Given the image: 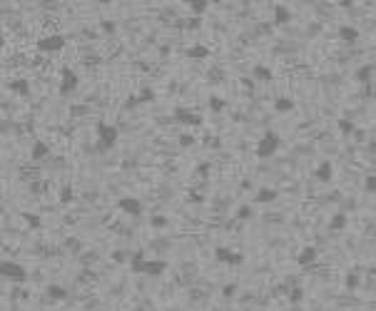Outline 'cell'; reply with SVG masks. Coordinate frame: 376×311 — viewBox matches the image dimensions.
Wrapping results in <instances>:
<instances>
[{"instance_id": "ffe728a7", "label": "cell", "mask_w": 376, "mask_h": 311, "mask_svg": "<svg viewBox=\"0 0 376 311\" xmlns=\"http://www.w3.org/2000/svg\"><path fill=\"white\" fill-rule=\"evenodd\" d=\"M289 20H291V10L284 5H277L274 8V25H286Z\"/></svg>"}, {"instance_id": "f1b7e54d", "label": "cell", "mask_w": 376, "mask_h": 311, "mask_svg": "<svg viewBox=\"0 0 376 311\" xmlns=\"http://www.w3.org/2000/svg\"><path fill=\"white\" fill-rule=\"evenodd\" d=\"M177 142H179V147H192V144L197 142V137H192V135H187V132H182V135L177 137Z\"/></svg>"}, {"instance_id": "9c48e42d", "label": "cell", "mask_w": 376, "mask_h": 311, "mask_svg": "<svg viewBox=\"0 0 376 311\" xmlns=\"http://www.w3.org/2000/svg\"><path fill=\"white\" fill-rule=\"evenodd\" d=\"M314 179H317V182H324V184H329V182L334 179V164H331L329 159H324L319 167L314 170Z\"/></svg>"}, {"instance_id": "83f0119b", "label": "cell", "mask_w": 376, "mask_h": 311, "mask_svg": "<svg viewBox=\"0 0 376 311\" xmlns=\"http://www.w3.org/2000/svg\"><path fill=\"white\" fill-rule=\"evenodd\" d=\"M289 301H291V304H299V301H304V292H302L299 286L289 289Z\"/></svg>"}, {"instance_id": "8fae6325", "label": "cell", "mask_w": 376, "mask_h": 311, "mask_svg": "<svg viewBox=\"0 0 376 311\" xmlns=\"http://www.w3.org/2000/svg\"><path fill=\"white\" fill-rule=\"evenodd\" d=\"M164 269H167L164 259H152V261L147 259V261H144V274H147V276H160Z\"/></svg>"}, {"instance_id": "d4e9b609", "label": "cell", "mask_w": 376, "mask_h": 311, "mask_svg": "<svg viewBox=\"0 0 376 311\" xmlns=\"http://www.w3.org/2000/svg\"><path fill=\"white\" fill-rule=\"evenodd\" d=\"M207 105H210V110H212V112H222V110H224V105H227V102H224L222 97L212 95V97H210V102H207Z\"/></svg>"}, {"instance_id": "5b68a950", "label": "cell", "mask_w": 376, "mask_h": 311, "mask_svg": "<svg viewBox=\"0 0 376 311\" xmlns=\"http://www.w3.org/2000/svg\"><path fill=\"white\" fill-rule=\"evenodd\" d=\"M0 276L10 279V281H25L28 272H25V266L18 264V261H3L0 264Z\"/></svg>"}, {"instance_id": "60d3db41", "label": "cell", "mask_w": 376, "mask_h": 311, "mask_svg": "<svg viewBox=\"0 0 376 311\" xmlns=\"http://www.w3.org/2000/svg\"><path fill=\"white\" fill-rule=\"evenodd\" d=\"M339 5H341V8H354V3H351V0H341Z\"/></svg>"}, {"instance_id": "ba28073f", "label": "cell", "mask_w": 376, "mask_h": 311, "mask_svg": "<svg viewBox=\"0 0 376 311\" xmlns=\"http://www.w3.org/2000/svg\"><path fill=\"white\" fill-rule=\"evenodd\" d=\"M175 120H177L179 124H187V127H199V124H202V117H199L197 112L184 110V107H177V110H175Z\"/></svg>"}, {"instance_id": "484cf974", "label": "cell", "mask_w": 376, "mask_h": 311, "mask_svg": "<svg viewBox=\"0 0 376 311\" xmlns=\"http://www.w3.org/2000/svg\"><path fill=\"white\" fill-rule=\"evenodd\" d=\"M364 192H366V194H376V174H366V179H364Z\"/></svg>"}, {"instance_id": "277c9868", "label": "cell", "mask_w": 376, "mask_h": 311, "mask_svg": "<svg viewBox=\"0 0 376 311\" xmlns=\"http://www.w3.org/2000/svg\"><path fill=\"white\" fill-rule=\"evenodd\" d=\"M77 85H80V75L75 72V70H70V68H62L60 70V95L62 97H68V95H72L75 90H77Z\"/></svg>"}, {"instance_id": "d6986e66", "label": "cell", "mask_w": 376, "mask_h": 311, "mask_svg": "<svg viewBox=\"0 0 376 311\" xmlns=\"http://www.w3.org/2000/svg\"><path fill=\"white\" fill-rule=\"evenodd\" d=\"M337 35L344 40V43H357V40H359V30H357V28H351V25H341Z\"/></svg>"}, {"instance_id": "f546056e", "label": "cell", "mask_w": 376, "mask_h": 311, "mask_svg": "<svg viewBox=\"0 0 376 311\" xmlns=\"http://www.w3.org/2000/svg\"><path fill=\"white\" fill-rule=\"evenodd\" d=\"M207 5H210V3H207V0H199V3L195 0V3H190V10H192L195 15H202V13L207 10Z\"/></svg>"}, {"instance_id": "7c38bea8", "label": "cell", "mask_w": 376, "mask_h": 311, "mask_svg": "<svg viewBox=\"0 0 376 311\" xmlns=\"http://www.w3.org/2000/svg\"><path fill=\"white\" fill-rule=\"evenodd\" d=\"M277 197H279L277 190H269V187H264V190H257L254 202L257 204H269V202H277Z\"/></svg>"}, {"instance_id": "f35d334b", "label": "cell", "mask_w": 376, "mask_h": 311, "mask_svg": "<svg viewBox=\"0 0 376 311\" xmlns=\"http://www.w3.org/2000/svg\"><path fill=\"white\" fill-rule=\"evenodd\" d=\"M112 259H115V261H125V259H127V254H122V252H115V254H112Z\"/></svg>"}, {"instance_id": "ac0fdd59", "label": "cell", "mask_w": 376, "mask_h": 311, "mask_svg": "<svg viewBox=\"0 0 376 311\" xmlns=\"http://www.w3.org/2000/svg\"><path fill=\"white\" fill-rule=\"evenodd\" d=\"M144 261H147V259H144V252L140 249V252H135L132 259H130V269L135 274H144Z\"/></svg>"}, {"instance_id": "8d00e7d4", "label": "cell", "mask_w": 376, "mask_h": 311, "mask_svg": "<svg viewBox=\"0 0 376 311\" xmlns=\"http://www.w3.org/2000/svg\"><path fill=\"white\" fill-rule=\"evenodd\" d=\"M222 294H224L227 299H232V296L237 294V284H227V286H224V292H222Z\"/></svg>"}, {"instance_id": "44dd1931", "label": "cell", "mask_w": 376, "mask_h": 311, "mask_svg": "<svg viewBox=\"0 0 376 311\" xmlns=\"http://www.w3.org/2000/svg\"><path fill=\"white\" fill-rule=\"evenodd\" d=\"M252 75H254V80H259V82H271V80H274V72H271L267 65H257V68L252 70Z\"/></svg>"}, {"instance_id": "74e56055", "label": "cell", "mask_w": 376, "mask_h": 311, "mask_svg": "<svg viewBox=\"0 0 376 311\" xmlns=\"http://www.w3.org/2000/svg\"><path fill=\"white\" fill-rule=\"evenodd\" d=\"M152 226H167V219H164V217H157V214H155V217H152Z\"/></svg>"}, {"instance_id": "4dcf8cb0", "label": "cell", "mask_w": 376, "mask_h": 311, "mask_svg": "<svg viewBox=\"0 0 376 311\" xmlns=\"http://www.w3.org/2000/svg\"><path fill=\"white\" fill-rule=\"evenodd\" d=\"M137 100H140V105H142V102H152L155 100V92L150 87H144L142 92H137Z\"/></svg>"}, {"instance_id": "30bf717a", "label": "cell", "mask_w": 376, "mask_h": 311, "mask_svg": "<svg viewBox=\"0 0 376 311\" xmlns=\"http://www.w3.org/2000/svg\"><path fill=\"white\" fill-rule=\"evenodd\" d=\"M317 257H319V249L317 246H304L302 252L297 254V264L299 266H311L317 261Z\"/></svg>"}, {"instance_id": "1f68e13d", "label": "cell", "mask_w": 376, "mask_h": 311, "mask_svg": "<svg viewBox=\"0 0 376 311\" xmlns=\"http://www.w3.org/2000/svg\"><path fill=\"white\" fill-rule=\"evenodd\" d=\"M23 219L33 226V229H37V226L43 224V222H40V217H35V214H30V212H23Z\"/></svg>"}, {"instance_id": "3957f363", "label": "cell", "mask_w": 376, "mask_h": 311, "mask_svg": "<svg viewBox=\"0 0 376 311\" xmlns=\"http://www.w3.org/2000/svg\"><path fill=\"white\" fill-rule=\"evenodd\" d=\"M65 43H68V37L62 35V33H50L45 37H40L37 43H35V48H37V52L53 55V52H60L62 48H65Z\"/></svg>"}, {"instance_id": "52a82bcc", "label": "cell", "mask_w": 376, "mask_h": 311, "mask_svg": "<svg viewBox=\"0 0 376 311\" xmlns=\"http://www.w3.org/2000/svg\"><path fill=\"white\" fill-rule=\"evenodd\" d=\"M215 259L222 261V264H229V266H237L244 261V257L239 252H232V249H227V246H217L215 249Z\"/></svg>"}, {"instance_id": "7a4b0ae2", "label": "cell", "mask_w": 376, "mask_h": 311, "mask_svg": "<svg viewBox=\"0 0 376 311\" xmlns=\"http://www.w3.org/2000/svg\"><path fill=\"white\" fill-rule=\"evenodd\" d=\"M279 144H282V137H279L274 130H267V132L259 137V142H257L254 152H257V157H259V159H269L271 155H277Z\"/></svg>"}, {"instance_id": "d6a6232c", "label": "cell", "mask_w": 376, "mask_h": 311, "mask_svg": "<svg viewBox=\"0 0 376 311\" xmlns=\"http://www.w3.org/2000/svg\"><path fill=\"white\" fill-rule=\"evenodd\" d=\"M179 28H199V17H190V20H177Z\"/></svg>"}, {"instance_id": "e575fe53", "label": "cell", "mask_w": 376, "mask_h": 311, "mask_svg": "<svg viewBox=\"0 0 376 311\" xmlns=\"http://www.w3.org/2000/svg\"><path fill=\"white\" fill-rule=\"evenodd\" d=\"M359 284V274L357 272H349V276H346V289H354Z\"/></svg>"}, {"instance_id": "2e32d148", "label": "cell", "mask_w": 376, "mask_h": 311, "mask_svg": "<svg viewBox=\"0 0 376 311\" xmlns=\"http://www.w3.org/2000/svg\"><path fill=\"white\" fill-rule=\"evenodd\" d=\"M10 90H13L15 95H20V97H28V95H30V82H28L25 77L13 80V82H10Z\"/></svg>"}, {"instance_id": "4fadbf2b", "label": "cell", "mask_w": 376, "mask_h": 311, "mask_svg": "<svg viewBox=\"0 0 376 311\" xmlns=\"http://www.w3.org/2000/svg\"><path fill=\"white\" fill-rule=\"evenodd\" d=\"M184 55H187V57H192V60H204V57H210V55H212V50L207 48V45H190Z\"/></svg>"}, {"instance_id": "603a6c76", "label": "cell", "mask_w": 376, "mask_h": 311, "mask_svg": "<svg viewBox=\"0 0 376 311\" xmlns=\"http://www.w3.org/2000/svg\"><path fill=\"white\" fill-rule=\"evenodd\" d=\"M337 127H339V132H341L344 137H349V135H354V132H357V124H354L351 120H346V117L337 120Z\"/></svg>"}, {"instance_id": "e0dca14e", "label": "cell", "mask_w": 376, "mask_h": 311, "mask_svg": "<svg viewBox=\"0 0 376 311\" xmlns=\"http://www.w3.org/2000/svg\"><path fill=\"white\" fill-rule=\"evenodd\" d=\"M45 294H48V299H53V301H65V299H68V289H62V286H57V284H50V286L45 289Z\"/></svg>"}, {"instance_id": "ab89813d", "label": "cell", "mask_w": 376, "mask_h": 311, "mask_svg": "<svg viewBox=\"0 0 376 311\" xmlns=\"http://www.w3.org/2000/svg\"><path fill=\"white\" fill-rule=\"evenodd\" d=\"M210 172V164H199V174H207Z\"/></svg>"}, {"instance_id": "d590c367", "label": "cell", "mask_w": 376, "mask_h": 311, "mask_svg": "<svg viewBox=\"0 0 376 311\" xmlns=\"http://www.w3.org/2000/svg\"><path fill=\"white\" fill-rule=\"evenodd\" d=\"M100 28H102V30H105V33H107V35H112V33H115V28H117V25H115V23H112V20H102V23H100Z\"/></svg>"}, {"instance_id": "8992f818", "label": "cell", "mask_w": 376, "mask_h": 311, "mask_svg": "<svg viewBox=\"0 0 376 311\" xmlns=\"http://www.w3.org/2000/svg\"><path fill=\"white\" fill-rule=\"evenodd\" d=\"M117 209L125 212V214H130V217H140L142 214V202L137 197H120L117 199Z\"/></svg>"}, {"instance_id": "cb8c5ba5", "label": "cell", "mask_w": 376, "mask_h": 311, "mask_svg": "<svg viewBox=\"0 0 376 311\" xmlns=\"http://www.w3.org/2000/svg\"><path fill=\"white\" fill-rule=\"evenodd\" d=\"M371 75H374V65H361V68L357 70V82L366 85V82L371 80Z\"/></svg>"}, {"instance_id": "4316f807", "label": "cell", "mask_w": 376, "mask_h": 311, "mask_svg": "<svg viewBox=\"0 0 376 311\" xmlns=\"http://www.w3.org/2000/svg\"><path fill=\"white\" fill-rule=\"evenodd\" d=\"M72 197H75L72 187H70V184H65V187H62V192H60V202H62V204H68V202H72Z\"/></svg>"}, {"instance_id": "7402d4cb", "label": "cell", "mask_w": 376, "mask_h": 311, "mask_svg": "<svg viewBox=\"0 0 376 311\" xmlns=\"http://www.w3.org/2000/svg\"><path fill=\"white\" fill-rule=\"evenodd\" d=\"M329 229H334V232L346 229V214H344V212H337V214H334L331 222H329Z\"/></svg>"}, {"instance_id": "836d02e7", "label": "cell", "mask_w": 376, "mask_h": 311, "mask_svg": "<svg viewBox=\"0 0 376 311\" xmlns=\"http://www.w3.org/2000/svg\"><path fill=\"white\" fill-rule=\"evenodd\" d=\"M254 212H252V207L249 204H244V207H239V212H237V219H249Z\"/></svg>"}, {"instance_id": "9a60e30c", "label": "cell", "mask_w": 376, "mask_h": 311, "mask_svg": "<svg viewBox=\"0 0 376 311\" xmlns=\"http://www.w3.org/2000/svg\"><path fill=\"white\" fill-rule=\"evenodd\" d=\"M297 107V102L291 100V97H277L274 100V110L279 112V115H286V112H291Z\"/></svg>"}, {"instance_id": "5bb4252c", "label": "cell", "mask_w": 376, "mask_h": 311, "mask_svg": "<svg viewBox=\"0 0 376 311\" xmlns=\"http://www.w3.org/2000/svg\"><path fill=\"white\" fill-rule=\"evenodd\" d=\"M48 155H50V147H48V142H43V139L33 142V150H30V157H33V159H45Z\"/></svg>"}, {"instance_id": "6da1fadb", "label": "cell", "mask_w": 376, "mask_h": 311, "mask_svg": "<svg viewBox=\"0 0 376 311\" xmlns=\"http://www.w3.org/2000/svg\"><path fill=\"white\" fill-rule=\"evenodd\" d=\"M95 132H97V142H95V150H97V152H107V150H112L115 144H117L120 130L115 127V124H110V122H97Z\"/></svg>"}]
</instances>
